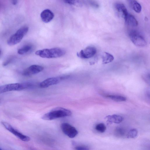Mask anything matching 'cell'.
Returning <instances> with one entry per match:
<instances>
[{"mask_svg": "<svg viewBox=\"0 0 150 150\" xmlns=\"http://www.w3.org/2000/svg\"><path fill=\"white\" fill-rule=\"evenodd\" d=\"M125 21L128 25L132 26L135 27L138 25L137 21L134 16L128 13Z\"/></svg>", "mask_w": 150, "mask_h": 150, "instance_id": "obj_14", "label": "cell"}, {"mask_svg": "<svg viewBox=\"0 0 150 150\" xmlns=\"http://www.w3.org/2000/svg\"><path fill=\"white\" fill-rule=\"evenodd\" d=\"M1 150V149L0 148V150Z\"/></svg>", "mask_w": 150, "mask_h": 150, "instance_id": "obj_28", "label": "cell"}, {"mask_svg": "<svg viewBox=\"0 0 150 150\" xmlns=\"http://www.w3.org/2000/svg\"><path fill=\"white\" fill-rule=\"evenodd\" d=\"M63 132L70 138H73L78 134V132L76 128L67 123H63L61 125Z\"/></svg>", "mask_w": 150, "mask_h": 150, "instance_id": "obj_8", "label": "cell"}, {"mask_svg": "<svg viewBox=\"0 0 150 150\" xmlns=\"http://www.w3.org/2000/svg\"><path fill=\"white\" fill-rule=\"evenodd\" d=\"M105 118L107 120V122L110 124H111L112 123H119L123 120V118L122 116L116 114L108 115L105 117Z\"/></svg>", "mask_w": 150, "mask_h": 150, "instance_id": "obj_13", "label": "cell"}, {"mask_svg": "<svg viewBox=\"0 0 150 150\" xmlns=\"http://www.w3.org/2000/svg\"><path fill=\"white\" fill-rule=\"evenodd\" d=\"M115 8L118 13L125 20L126 19L128 13L125 5L122 3H116Z\"/></svg>", "mask_w": 150, "mask_h": 150, "instance_id": "obj_12", "label": "cell"}, {"mask_svg": "<svg viewBox=\"0 0 150 150\" xmlns=\"http://www.w3.org/2000/svg\"><path fill=\"white\" fill-rule=\"evenodd\" d=\"M65 53L66 52L64 50L57 47L39 50L35 52L36 55L42 58H46L60 57L64 55Z\"/></svg>", "mask_w": 150, "mask_h": 150, "instance_id": "obj_2", "label": "cell"}, {"mask_svg": "<svg viewBox=\"0 0 150 150\" xmlns=\"http://www.w3.org/2000/svg\"><path fill=\"white\" fill-rule=\"evenodd\" d=\"M95 129L98 132L100 133H103L106 130V127L104 123H100L96 126Z\"/></svg>", "mask_w": 150, "mask_h": 150, "instance_id": "obj_20", "label": "cell"}, {"mask_svg": "<svg viewBox=\"0 0 150 150\" xmlns=\"http://www.w3.org/2000/svg\"><path fill=\"white\" fill-rule=\"evenodd\" d=\"M138 133V131L136 129H131L127 133V137L128 138H135L137 136Z\"/></svg>", "mask_w": 150, "mask_h": 150, "instance_id": "obj_21", "label": "cell"}, {"mask_svg": "<svg viewBox=\"0 0 150 150\" xmlns=\"http://www.w3.org/2000/svg\"><path fill=\"white\" fill-rule=\"evenodd\" d=\"M11 2L13 5H16L17 4L18 0H11Z\"/></svg>", "mask_w": 150, "mask_h": 150, "instance_id": "obj_26", "label": "cell"}, {"mask_svg": "<svg viewBox=\"0 0 150 150\" xmlns=\"http://www.w3.org/2000/svg\"><path fill=\"white\" fill-rule=\"evenodd\" d=\"M1 123L6 129L20 140L24 142H28L30 140V138L29 137L24 135L19 132L9 123L4 122H2Z\"/></svg>", "mask_w": 150, "mask_h": 150, "instance_id": "obj_7", "label": "cell"}, {"mask_svg": "<svg viewBox=\"0 0 150 150\" xmlns=\"http://www.w3.org/2000/svg\"><path fill=\"white\" fill-rule=\"evenodd\" d=\"M65 3L72 5H76L79 4L80 1L79 0H63Z\"/></svg>", "mask_w": 150, "mask_h": 150, "instance_id": "obj_22", "label": "cell"}, {"mask_svg": "<svg viewBox=\"0 0 150 150\" xmlns=\"http://www.w3.org/2000/svg\"><path fill=\"white\" fill-rule=\"evenodd\" d=\"M28 27L24 26L18 30L8 40L7 43L9 45H14L19 43L28 31Z\"/></svg>", "mask_w": 150, "mask_h": 150, "instance_id": "obj_3", "label": "cell"}, {"mask_svg": "<svg viewBox=\"0 0 150 150\" xmlns=\"http://www.w3.org/2000/svg\"><path fill=\"white\" fill-rule=\"evenodd\" d=\"M102 58L103 64H106L111 62L114 59V57L112 55L106 52L103 53Z\"/></svg>", "mask_w": 150, "mask_h": 150, "instance_id": "obj_15", "label": "cell"}, {"mask_svg": "<svg viewBox=\"0 0 150 150\" xmlns=\"http://www.w3.org/2000/svg\"><path fill=\"white\" fill-rule=\"evenodd\" d=\"M71 114V112L69 110L62 107H57L44 114L42 116V119L44 120H51L59 118L70 116Z\"/></svg>", "mask_w": 150, "mask_h": 150, "instance_id": "obj_1", "label": "cell"}, {"mask_svg": "<svg viewBox=\"0 0 150 150\" xmlns=\"http://www.w3.org/2000/svg\"><path fill=\"white\" fill-rule=\"evenodd\" d=\"M75 149L78 150H88L89 149L86 146H79L75 147Z\"/></svg>", "mask_w": 150, "mask_h": 150, "instance_id": "obj_24", "label": "cell"}, {"mask_svg": "<svg viewBox=\"0 0 150 150\" xmlns=\"http://www.w3.org/2000/svg\"><path fill=\"white\" fill-rule=\"evenodd\" d=\"M125 134L124 129L121 127H117L114 131V134L118 137H121L124 136Z\"/></svg>", "mask_w": 150, "mask_h": 150, "instance_id": "obj_19", "label": "cell"}, {"mask_svg": "<svg viewBox=\"0 0 150 150\" xmlns=\"http://www.w3.org/2000/svg\"><path fill=\"white\" fill-rule=\"evenodd\" d=\"M129 35L131 41L136 46L144 47L146 45L147 42L145 38L136 30H131Z\"/></svg>", "mask_w": 150, "mask_h": 150, "instance_id": "obj_6", "label": "cell"}, {"mask_svg": "<svg viewBox=\"0 0 150 150\" xmlns=\"http://www.w3.org/2000/svg\"><path fill=\"white\" fill-rule=\"evenodd\" d=\"M14 58L15 57L13 56H11L8 57L4 62L3 64V66H5L7 65L13 60Z\"/></svg>", "mask_w": 150, "mask_h": 150, "instance_id": "obj_23", "label": "cell"}, {"mask_svg": "<svg viewBox=\"0 0 150 150\" xmlns=\"http://www.w3.org/2000/svg\"><path fill=\"white\" fill-rule=\"evenodd\" d=\"M89 3L90 5L94 7L98 8L99 7L98 4L94 1H91L89 2Z\"/></svg>", "mask_w": 150, "mask_h": 150, "instance_id": "obj_25", "label": "cell"}, {"mask_svg": "<svg viewBox=\"0 0 150 150\" xmlns=\"http://www.w3.org/2000/svg\"><path fill=\"white\" fill-rule=\"evenodd\" d=\"M1 54V51L0 50V56Z\"/></svg>", "mask_w": 150, "mask_h": 150, "instance_id": "obj_27", "label": "cell"}, {"mask_svg": "<svg viewBox=\"0 0 150 150\" xmlns=\"http://www.w3.org/2000/svg\"><path fill=\"white\" fill-rule=\"evenodd\" d=\"M54 16L53 13L48 9L44 10L40 14L42 20L45 23H48L50 22L53 19Z\"/></svg>", "mask_w": 150, "mask_h": 150, "instance_id": "obj_11", "label": "cell"}, {"mask_svg": "<svg viewBox=\"0 0 150 150\" xmlns=\"http://www.w3.org/2000/svg\"><path fill=\"white\" fill-rule=\"evenodd\" d=\"M106 97L112 100L117 102H123L125 101L126 100V98L125 97L118 95H107L106 96Z\"/></svg>", "mask_w": 150, "mask_h": 150, "instance_id": "obj_18", "label": "cell"}, {"mask_svg": "<svg viewBox=\"0 0 150 150\" xmlns=\"http://www.w3.org/2000/svg\"><path fill=\"white\" fill-rule=\"evenodd\" d=\"M32 48L33 46L31 45H26L19 48L18 50V53L20 54H24L29 52Z\"/></svg>", "mask_w": 150, "mask_h": 150, "instance_id": "obj_17", "label": "cell"}, {"mask_svg": "<svg viewBox=\"0 0 150 150\" xmlns=\"http://www.w3.org/2000/svg\"><path fill=\"white\" fill-rule=\"evenodd\" d=\"M129 2L132 8L136 13H140L142 10L141 5L136 0H129Z\"/></svg>", "mask_w": 150, "mask_h": 150, "instance_id": "obj_16", "label": "cell"}, {"mask_svg": "<svg viewBox=\"0 0 150 150\" xmlns=\"http://www.w3.org/2000/svg\"><path fill=\"white\" fill-rule=\"evenodd\" d=\"M70 77L69 75H64L59 76L48 78L41 82L39 84L40 88H44L51 86L56 85L63 80L67 79Z\"/></svg>", "mask_w": 150, "mask_h": 150, "instance_id": "obj_5", "label": "cell"}, {"mask_svg": "<svg viewBox=\"0 0 150 150\" xmlns=\"http://www.w3.org/2000/svg\"><path fill=\"white\" fill-rule=\"evenodd\" d=\"M96 52V49L95 47L88 46L77 53V55L80 58L87 59L93 57Z\"/></svg>", "mask_w": 150, "mask_h": 150, "instance_id": "obj_9", "label": "cell"}, {"mask_svg": "<svg viewBox=\"0 0 150 150\" xmlns=\"http://www.w3.org/2000/svg\"><path fill=\"white\" fill-rule=\"evenodd\" d=\"M44 68L42 66L34 64L25 69L23 71L22 74L25 76H30L39 73Z\"/></svg>", "mask_w": 150, "mask_h": 150, "instance_id": "obj_10", "label": "cell"}, {"mask_svg": "<svg viewBox=\"0 0 150 150\" xmlns=\"http://www.w3.org/2000/svg\"><path fill=\"white\" fill-rule=\"evenodd\" d=\"M27 88L26 82L6 84L0 86V94L9 91H21L27 89Z\"/></svg>", "mask_w": 150, "mask_h": 150, "instance_id": "obj_4", "label": "cell"}]
</instances>
